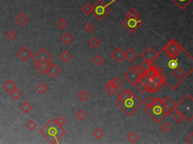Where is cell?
Wrapping results in <instances>:
<instances>
[{
	"instance_id": "obj_33",
	"label": "cell",
	"mask_w": 193,
	"mask_h": 144,
	"mask_svg": "<svg viewBox=\"0 0 193 144\" xmlns=\"http://www.w3.org/2000/svg\"><path fill=\"white\" fill-rule=\"evenodd\" d=\"M48 86L44 83H40L36 86V90L38 91V93H39L42 95L45 94L48 91Z\"/></svg>"
},
{
	"instance_id": "obj_11",
	"label": "cell",
	"mask_w": 193,
	"mask_h": 144,
	"mask_svg": "<svg viewBox=\"0 0 193 144\" xmlns=\"http://www.w3.org/2000/svg\"><path fill=\"white\" fill-rule=\"evenodd\" d=\"M125 52L120 47H118L115 49V50L111 53V57L116 62L119 63L123 61V60L125 59Z\"/></svg>"
},
{
	"instance_id": "obj_24",
	"label": "cell",
	"mask_w": 193,
	"mask_h": 144,
	"mask_svg": "<svg viewBox=\"0 0 193 144\" xmlns=\"http://www.w3.org/2000/svg\"><path fill=\"white\" fill-rule=\"evenodd\" d=\"M9 94L10 96L12 97V98L14 99V100H18V99L22 96V93L20 91L18 88H15V89H14L13 90H11L9 93Z\"/></svg>"
},
{
	"instance_id": "obj_32",
	"label": "cell",
	"mask_w": 193,
	"mask_h": 144,
	"mask_svg": "<svg viewBox=\"0 0 193 144\" xmlns=\"http://www.w3.org/2000/svg\"><path fill=\"white\" fill-rule=\"evenodd\" d=\"M82 11L85 15H90L92 12V5H90L89 3L85 4V5L82 7Z\"/></svg>"
},
{
	"instance_id": "obj_6",
	"label": "cell",
	"mask_w": 193,
	"mask_h": 144,
	"mask_svg": "<svg viewBox=\"0 0 193 144\" xmlns=\"http://www.w3.org/2000/svg\"><path fill=\"white\" fill-rule=\"evenodd\" d=\"M164 107H165L164 104L162 105H153L150 107H146L144 109V111L146 112L156 123H159L165 117L163 113V110H162Z\"/></svg>"
},
{
	"instance_id": "obj_38",
	"label": "cell",
	"mask_w": 193,
	"mask_h": 144,
	"mask_svg": "<svg viewBox=\"0 0 193 144\" xmlns=\"http://www.w3.org/2000/svg\"><path fill=\"white\" fill-rule=\"evenodd\" d=\"M89 96H89V94L85 91V90H82L81 93H79V95H78L79 98L81 101H87L88 99L89 98Z\"/></svg>"
},
{
	"instance_id": "obj_35",
	"label": "cell",
	"mask_w": 193,
	"mask_h": 144,
	"mask_svg": "<svg viewBox=\"0 0 193 144\" xmlns=\"http://www.w3.org/2000/svg\"><path fill=\"white\" fill-rule=\"evenodd\" d=\"M89 44H90L91 47H93L94 49H96L98 47H100V44H101V42H100L98 38L94 37V38H93L89 41Z\"/></svg>"
},
{
	"instance_id": "obj_29",
	"label": "cell",
	"mask_w": 193,
	"mask_h": 144,
	"mask_svg": "<svg viewBox=\"0 0 193 144\" xmlns=\"http://www.w3.org/2000/svg\"><path fill=\"white\" fill-rule=\"evenodd\" d=\"M157 74H158V73H157L156 70L155 69V67H154L153 65H152L151 66V67L149 68L147 71H145V74H146L147 77H149V78H151V79L153 78V77H155Z\"/></svg>"
},
{
	"instance_id": "obj_16",
	"label": "cell",
	"mask_w": 193,
	"mask_h": 144,
	"mask_svg": "<svg viewBox=\"0 0 193 144\" xmlns=\"http://www.w3.org/2000/svg\"><path fill=\"white\" fill-rule=\"evenodd\" d=\"M2 87L5 89V91H6L7 93H9L11 90L17 88V85H16V83H14L11 79H8V80H7L6 81H5V83L2 85Z\"/></svg>"
},
{
	"instance_id": "obj_47",
	"label": "cell",
	"mask_w": 193,
	"mask_h": 144,
	"mask_svg": "<svg viewBox=\"0 0 193 144\" xmlns=\"http://www.w3.org/2000/svg\"><path fill=\"white\" fill-rule=\"evenodd\" d=\"M152 80H153L156 84H161V83H165V79H164L162 77H161V76L158 74H157L156 75L152 78Z\"/></svg>"
},
{
	"instance_id": "obj_21",
	"label": "cell",
	"mask_w": 193,
	"mask_h": 144,
	"mask_svg": "<svg viewBox=\"0 0 193 144\" xmlns=\"http://www.w3.org/2000/svg\"><path fill=\"white\" fill-rule=\"evenodd\" d=\"M133 85L136 87V89H137L138 91H139L140 93H142V94H144V93H146V92H147V89H146V86H144V85L139 80H137Z\"/></svg>"
},
{
	"instance_id": "obj_40",
	"label": "cell",
	"mask_w": 193,
	"mask_h": 144,
	"mask_svg": "<svg viewBox=\"0 0 193 144\" xmlns=\"http://www.w3.org/2000/svg\"><path fill=\"white\" fill-rule=\"evenodd\" d=\"M103 134H104L103 132L101 130V129H99V128H98V129H95L94 132H93L94 137L96 138V139H97V140L101 139V138L103 137Z\"/></svg>"
},
{
	"instance_id": "obj_7",
	"label": "cell",
	"mask_w": 193,
	"mask_h": 144,
	"mask_svg": "<svg viewBox=\"0 0 193 144\" xmlns=\"http://www.w3.org/2000/svg\"><path fill=\"white\" fill-rule=\"evenodd\" d=\"M143 21L139 18H128L125 19L122 22V25L125 29L130 32L131 33H134L141 26L143 25Z\"/></svg>"
},
{
	"instance_id": "obj_10",
	"label": "cell",
	"mask_w": 193,
	"mask_h": 144,
	"mask_svg": "<svg viewBox=\"0 0 193 144\" xmlns=\"http://www.w3.org/2000/svg\"><path fill=\"white\" fill-rule=\"evenodd\" d=\"M18 57L22 60L23 62H27L29 59H30L33 56V53L31 50L26 46H24L17 53Z\"/></svg>"
},
{
	"instance_id": "obj_43",
	"label": "cell",
	"mask_w": 193,
	"mask_h": 144,
	"mask_svg": "<svg viewBox=\"0 0 193 144\" xmlns=\"http://www.w3.org/2000/svg\"><path fill=\"white\" fill-rule=\"evenodd\" d=\"M67 25H68V23L63 19V18H61V19H60L57 22V26L60 29H64L67 26Z\"/></svg>"
},
{
	"instance_id": "obj_20",
	"label": "cell",
	"mask_w": 193,
	"mask_h": 144,
	"mask_svg": "<svg viewBox=\"0 0 193 144\" xmlns=\"http://www.w3.org/2000/svg\"><path fill=\"white\" fill-rule=\"evenodd\" d=\"M105 90H106V93H107L109 96H113V95L116 93V91H117L118 89L113 86V84L111 83L110 80H109V82L106 83V87H105Z\"/></svg>"
},
{
	"instance_id": "obj_4",
	"label": "cell",
	"mask_w": 193,
	"mask_h": 144,
	"mask_svg": "<svg viewBox=\"0 0 193 144\" xmlns=\"http://www.w3.org/2000/svg\"><path fill=\"white\" fill-rule=\"evenodd\" d=\"M116 0H112L109 3H105L103 0H98L94 5L92 6L91 14L96 17L99 21H101L110 13V5Z\"/></svg>"
},
{
	"instance_id": "obj_26",
	"label": "cell",
	"mask_w": 193,
	"mask_h": 144,
	"mask_svg": "<svg viewBox=\"0 0 193 144\" xmlns=\"http://www.w3.org/2000/svg\"><path fill=\"white\" fill-rule=\"evenodd\" d=\"M32 108H33V107H32L31 104H30V103H28V102H24V103L22 104L21 105V107H20V109H21V111L25 113V114H27V113L32 110Z\"/></svg>"
},
{
	"instance_id": "obj_53",
	"label": "cell",
	"mask_w": 193,
	"mask_h": 144,
	"mask_svg": "<svg viewBox=\"0 0 193 144\" xmlns=\"http://www.w3.org/2000/svg\"><path fill=\"white\" fill-rule=\"evenodd\" d=\"M186 141L189 144H193V133H191L186 139Z\"/></svg>"
},
{
	"instance_id": "obj_48",
	"label": "cell",
	"mask_w": 193,
	"mask_h": 144,
	"mask_svg": "<svg viewBox=\"0 0 193 144\" xmlns=\"http://www.w3.org/2000/svg\"><path fill=\"white\" fill-rule=\"evenodd\" d=\"M152 65V62H148V61H145V60H144V61L141 63L140 67L142 68L145 71H147L148 69H149Z\"/></svg>"
},
{
	"instance_id": "obj_49",
	"label": "cell",
	"mask_w": 193,
	"mask_h": 144,
	"mask_svg": "<svg viewBox=\"0 0 193 144\" xmlns=\"http://www.w3.org/2000/svg\"><path fill=\"white\" fill-rule=\"evenodd\" d=\"M6 37L7 38H8L9 41H13V40L15 39V38L17 37V35H16V33L14 32L13 30H10V31H8V32L6 33Z\"/></svg>"
},
{
	"instance_id": "obj_31",
	"label": "cell",
	"mask_w": 193,
	"mask_h": 144,
	"mask_svg": "<svg viewBox=\"0 0 193 144\" xmlns=\"http://www.w3.org/2000/svg\"><path fill=\"white\" fill-rule=\"evenodd\" d=\"M130 68L134 72L135 74H137V75L140 76V77L141 75H143V74H145V71H144L143 69L140 67V65L132 66V67H131Z\"/></svg>"
},
{
	"instance_id": "obj_46",
	"label": "cell",
	"mask_w": 193,
	"mask_h": 144,
	"mask_svg": "<svg viewBox=\"0 0 193 144\" xmlns=\"http://www.w3.org/2000/svg\"><path fill=\"white\" fill-rule=\"evenodd\" d=\"M168 66L170 67V68L173 69V70L175 69L177 67H178L177 60L176 58L171 59V60H170L169 62H168Z\"/></svg>"
},
{
	"instance_id": "obj_17",
	"label": "cell",
	"mask_w": 193,
	"mask_h": 144,
	"mask_svg": "<svg viewBox=\"0 0 193 144\" xmlns=\"http://www.w3.org/2000/svg\"><path fill=\"white\" fill-rule=\"evenodd\" d=\"M171 1L177 5L180 9L183 10L186 8L187 5H189L192 0H171Z\"/></svg>"
},
{
	"instance_id": "obj_50",
	"label": "cell",
	"mask_w": 193,
	"mask_h": 144,
	"mask_svg": "<svg viewBox=\"0 0 193 144\" xmlns=\"http://www.w3.org/2000/svg\"><path fill=\"white\" fill-rule=\"evenodd\" d=\"M94 29V26L91 22H88L85 26V30L88 32H91Z\"/></svg>"
},
{
	"instance_id": "obj_37",
	"label": "cell",
	"mask_w": 193,
	"mask_h": 144,
	"mask_svg": "<svg viewBox=\"0 0 193 144\" xmlns=\"http://www.w3.org/2000/svg\"><path fill=\"white\" fill-rule=\"evenodd\" d=\"M26 127H27V129H29L30 132H33V131L35 130L36 128L37 127V124L36 122H34L33 120H30L26 124Z\"/></svg>"
},
{
	"instance_id": "obj_28",
	"label": "cell",
	"mask_w": 193,
	"mask_h": 144,
	"mask_svg": "<svg viewBox=\"0 0 193 144\" xmlns=\"http://www.w3.org/2000/svg\"><path fill=\"white\" fill-rule=\"evenodd\" d=\"M139 80L141 82V83H143V84L144 85V86H146V89H148V87H149V83H150V81H151V78H149V77H147V76H146V74H143V75H141L140 77Z\"/></svg>"
},
{
	"instance_id": "obj_19",
	"label": "cell",
	"mask_w": 193,
	"mask_h": 144,
	"mask_svg": "<svg viewBox=\"0 0 193 144\" xmlns=\"http://www.w3.org/2000/svg\"><path fill=\"white\" fill-rule=\"evenodd\" d=\"M162 101H163L164 104H165L167 107L169 108L170 110H171L172 111H174V110H175L176 104L171 100V98L170 97L166 96V97H165L163 99H162Z\"/></svg>"
},
{
	"instance_id": "obj_23",
	"label": "cell",
	"mask_w": 193,
	"mask_h": 144,
	"mask_svg": "<svg viewBox=\"0 0 193 144\" xmlns=\"http://www.w3.org/2000/svg\"><path fill=\"white\" fill-rule=\"evenodd\" d=\"M60 39H61V41H63L64 44L67 45V44H70V43L73 41V37L69 32H66L65 34L62 36Z\"/></svg>"
},
{
	"instance_id": "obj_22",
	"label": "cell",
	"mask_w": 193,
	"mask_h": 144,
	"mask_svg": "<svg viewBox=\"0 0 193 144\" xmlns=\"http://www.w3.org/2000/svg\"><path fill=\"white\" fill-rule=\"evenodd\" d=\"M173 74L177 79H181L186 74L185 71L183 69L181 68L180 67H177L175 69H174Z\"/></svg>"
},
{
	"instance_id": "obj_34",
	"label": "cell",
	"mask_w": 193,
	"mask_h": 144,
	"mask_svg": "<svg viewBox=\"0 0 193 144\" xmlns=\"http://www.w3.org/2000/svg\"><path fill=\"white\" fill-rule=\"evenodd\" d=\"M50 64H51V63H50ZM35 67L42 74L45 75V74L47 73V70L48 68V67H49V65H39L38 63H36Z\"/></svg>"
},
{
	"instance_id": "obj_30",
	"label": "cell",
	"mask_w": 193,
	"mask_h": 144,
	"mask_svg": "<svg viewBox=\"0 0 193 144\" xmlns=\"http://www.w3.org/2000/svg\"><path fill=\"white\" fill-rule=\"evenodd\" d=\"M127 139H128V140L131 143H135L138 140V139H139V137H138V135L135 132H131V133L127 136Z\"/></svg>"
},
{
	"instance_id": "obj_9",
	"label": "cell",
	"mask_w": 193,
	"mask_h": 144,
	"mask_svg": "<svg viewBox=\"0 0 193 144\" xmlns=\"http://www.w3.org/2000/svg\"><path fill=\"white\" fill-rule=\"evenodd\" d=\"M44 59L49 60V61L51 62L53 60L52 56H51L45 48L40 49V50L36 53L35 55L33 57V61L35 62H38L39 60H44Z\"/></svg>"
},
{
	"instance_id": "obj_5",
	"label": "cell",
	"mask_w": 193,
	"mask_h": 144,
	"mask_svg": "<svg viewBox=\"0 0 193 144\" xmlns=\"http://www.w3.org/2000/svg\"><path fill=\"white\" fill-rule=\"evenodd\" d=\"M162 51H165L167 55L168 56L170 59L177 58L180 55V53L182 51H185L183 48L181 47L180 44L176 41L174 38H171L168 44L162 49Z\"/></svg>"
},
{
	"instance_id": "obj_39",
	"label": "cell",
	"mask_w": 193,
	"mask_h": 144,
	"mask_svg": "<svg viewBox=\"0 0 193 144\" xmlns=\"http://www.w3.org/2000/svg\"><path fill=\"white\" fill-rule=\"evenodd\" d=\"M94 62L96 65L101 66L105 62V60L100 55H97L94 59Z\"/></svg>"
},
{
	"instance_id": "obj_2",
	"label": "cell",
	"mask_w": 193,
	"mask_h": 144,
	"mask_svg": "<svg viewBox=\"0 0 193 144\" xmlns=\"http://www.w3.org/2000/svg\"><path fill=\"white\" fill-rule=\"evenodd\" d=\"M174 110L179 112L186 122H191L193 119V98L191 95L187 94L176 104Z\"/></svg>"
},
{
	"instance_id": "obj_27",
	"label": "cell",
	"mask_w": 193,
	"mask_h": 144,
	"mask_svg": "<svg viewBox=\"0 0 193 144\" xmlns=\"http://www.w3.org/2000/svg\"><path fill=\"white\" fill-rule=\"evenodd\" d=\"M59 58H60L62 61L64 62H68L71 60L72 56L68 51H64L60 54Z\"/></svg>"
},
{
	"instance_id": "obj_18",
	"label": "cell",
	"mask_w": 193,
	"mask_h": 144,
	"mask_svg": "<svg viewBox=\"0 0 193 144\" xmlns=\"http://www.w3.org/2000/svg\"><path fill=\"white\" fill-rule=\"evenodd\" d=\"M133 95H134V93L131 91V90H128V89H123L122 91H121V93H119V94L118 95V99H121V100H125V99L131 97Z\"/></svg>"
},
{
	"instance_id": "obj_45",
	"label": "cell",
	"mask_w": 193,
	"mask_h": 144,
	"mask_svg": "<svg viewBox=\"0 0 193 144\" xmlns=\"http://www.w3.org/2000/svg\"><path fill=\"white\" fill-rule=\"evenodd\" d=\"M173 119H174V120L177 123H180V122L183 120V116L177 111H176V113H174V115L173 116Z\"/></svg>"
},
{
	"instance_id": "obj_3",
	"label": "cell",
	"mask_w": 193,
	"mask_h": 144,
	"mask_svg": "<svg viewBox=\"0 0 193 144\" xmlns=\"http://www.w3.org/2000/svg\"><path fill=\"white\" fill-rule=\"evenodd\" d=\"M116 104L127 116H131L143 104V101L134 94L125 100L118 99Z\"/></svg>"
},
{
	"instance_id": "obj_1",
	"label": "cell",
	"mask_w": 193,
	"mask_h": 144,
	"mask_svg": "<svg viewBox=\"0 0 193 144\" xmlns=\"http://www.w3.org/2000/svg\"><path fill=\"white\" fill-rule=\"evenodd\" d=\"M39 133L51 143H59V140L65 134L66 131L62 126L56 122L55 119H51L40 129Z\"/></svg>"
},
{
	"instance_id": "obj_36",
	"label": "cell",
	"mask_w": 193,
	"mask_h": 144,
	"mask_svg": "<svg viewBox=\"0 0 193 144\" xmlns=\"http://www.w3.org/2000/svg\"><path fill=\"white\" fill-rule=\"evenodd\" d=\"M86 116H87V113H86L82 109L79 110V111L76 113V119L79 121H83L85 119Z\"/></svg>"
},
{
	"instance_id": "obj_41",
	"label": "cell",
	"mask_w": 193,
	"mask_h": 144,
	"mask_svg": "<svg viewBox=\"0 0 193 144\" xmlns=\"http://www.w3.org/2000/svg\"><path fill=\"white\" fill-rule=\"evenodd\" d=\"M110 81L111 83L113 84V86H114L117 89H119V88L122 85V81L119 78V77H115V78L110 80Z\"/></svg>"
},
{
	"instance_id": "obj_13",
	"label": "cell",
	"mask_w": 193,
	"mask_h": 144,
	"mask_svg": "<svg viewBox=\"0 0 193 144\" xmlns=\"http://www.w3.org/2000/svg\"><path fill=\"white\" fill-rule=\"evenodd\" d=\"M60 72H61V69L59 68V66L56 63H51L47 70V73H48V74L53 78L57 77Z\"/></svg>"
},
{
	"instance_id": "obj_15",
	"label": "cell",
	"mask_w": 193,
	"mask_h": 144,
	"mask_svg": "<svg viewBox=\"0 0 193 144\" xmlns=\"http://www.w3.org/2000/svg\"><path fill=\"white\" fill-rule=\"evenodd\" d=\"M15 22L21 26L25 25L28 22V17L24 14V13H20L17 17H15Z\"/></svg>"
},
{
	"instance_id": "obj_44",
	"label": "cell",
	"mask_w": 193,
	"mask_h": 144,
	"mask_svg": "<svg viewBox=\"0 0 193 144\" xmlns=\"http://www.w3.org/2000/svg\"><path fill=\"white\" fill-rule=\"evenodd\" d=\"M172 127H171V125H170L169 123L168 122H164L162 125H161V130L162 131L165 133H168L169 131L171 130Z\"/></svg>"
},
{
	"instance_id": "obj_54",
	"label": "cell",
	"mask_w": 193,
	"mask_h": 144,
	"mask_svg": "<svg viewBox=\"0 0 193 144\" xmlns=\"http://www.w3.org/2000/svg\"><path fill=\"white\" fill-rule=\"evenodd\" d=\"M0 44H1V40H0Z\"/></svg>"
},
{
	"instance_id": "obj_25",
	"label": "cell",
	"mask_w": 193,
	"mask_h": 144,
	"mask_svg": "<svg viewBox=\"0 0 193 144\" xmlns=\"http://www.w3.org/2000/svg\"><path fill=\"white\" fill-rule=\"evenodd\" d=\"M126 17H128V18H139L140 14L135 8H131L127 12Z\"/></svg>"
},
{
	"instance_id": "obj_8",
	"label": "cell",
	"mask_w": 193,
	"mask_h": 144,
	"mask_svg": "<svg viewBox=\"0 0 193 144\" xmlns=\"http://www.w3.org/2000/svg\"><path fill=\"white\" fill-rule=\"evenodd\" d=\"M162 52V50H160L158 53H157L152 47H149L147 49L144 50L143 53L141 54V58L143 60H145V61L150 62L152 63L158 59V56Z\"/></svg>"
},
{
	"instance_id": "obj_52",
	"label": "cell",
	"mask_w": 193,
	"mask_h": 144,
	"mask_svg": "<svg viewBox=\"0 0 193 144\" xmlns=\"http://www.w3.org/2000/svg\"><path fill=\"white\" fill-rule=\"evenodd\" d=\"M162 110H163V113H164V114H165V116H169V115L171 114V113H172V112H173L172 110H170L169 108L165 106V107H164Z\"/></svg>"
},
{
	"instance_id": "obj_12",
	"label": "cell",
	"mask_w": 193,
	"mask_h": 144,
	"mask_svg": "<svg viewBox=\"0 0 193 144\" xmlns=\"http://www.w3.org/2000/svg\"><path fill=\"white\" fill-rule=\"evenodd\" d=\"M124 77L128 80L130 83H131L132 85L137 81V80H139L140 76H138L137 74H136L131 69H128L125 74H124Z\"/></svg>"
},
{
	"instance_id": "obj_42",
	"label": "cell",
	"mask_w": 193,
	"mask_h": 144,
	"mask_svg": "<svg viewBox=\"0 0 193 144\" xmlns=\"http://www.w3.org/2000/svg\"><path fill=\"white\" fill-rule=\"evenodd\" d=\"M154 100H155V98H153L152 96H149V97H147L145 99V101H144L143 104H144L147 107H150L153 106Z\"/></svg>"
},
{
	"instance_id": "obj_14",
	"label": "cell",
	"mask_w": 193,
	"mask_h": 144,
	"mask_svg": "<svg viewBox=\"0 0 193 144\" xmlns=\"http://www.w3.org/2000/svg\"><path fill=\"white\" fill-rule=\"evenodd\" d=\"M137 57V53H135V51L133 49H128V50L125 52V59L127 61L129 62H132Z\"/></svg>"
},
{
	"instance_id": "obj_51",
	"label": "cell",
	"mask_w": 193,
	"mask_h": 144,
	"mask_svg": "<svg viewBox=\"0 0 193 144\" xmlns=\"http://www.w3.org/2000/svg\"><path fill=\"white\" fill-rule=\"evenodd\" d=\"M55 121L59 125H60V126H63V125L66 123L65 119H64L63 116H58V117L55 119Z\"/></svg>"
}]
</instances>
